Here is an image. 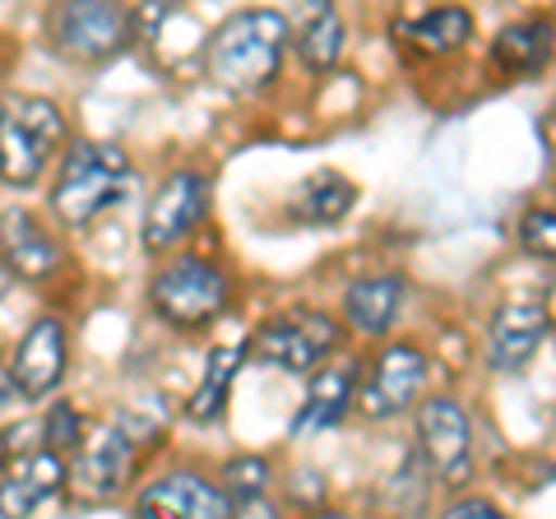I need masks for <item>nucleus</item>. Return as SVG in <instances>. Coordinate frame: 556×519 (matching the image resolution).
<instances>
[{
	"label": "nucleus",
	"mask_w": 556,
	"mask_h": 519,
	"mask_svg": "<svg viewBox=\"0 0 556 519\" xmlns=\"http://www.w3.org/2000/svg\"><path fill=\"white\" fill-rule=\"evenodd\" d=\"M468 38H473V14L464 5H437L422 20L404 24V42L417 56H445V51H459Z\"/></svg>",
	"instance_id": "nucleus-22"
},
{
	"label": "nucleus",
	"mask_w": 556,
	"mask_h": 519,
	"mask_svg": "<svg viewBox=\"0 0 556 519\" xmlns=\"http://www.w3.org/2000/svg\"><path fill=\"white\" fill-rule=\"evenodd\" d=\"M241 362H247V343H218L214 353L204 362V376L195 394L186 400V418L190 422H218L228 413V400H232V380L241 376Z\"/></svg>",
	"instance_id": "nucleus-21"
},
{
	"label": "nucleus",
	"mask_w": 556,
	"mask_h": 519,
	"mask_svg": "<svg viewBox=\"0 0 556 519\" xmlns=\"http://www.w3.org/2000/svg\"><path fill=\"white\" fill-rule=\"evenodd\" d=\"M177 10H181V0H139L130 10V42H153Z\"/></svg>",
	"instance_id": "nucleus-26"
},
{
	"label": "nucleus",
	"mask_w": 556,
	"mask_h": 519,
	"mask_svg": "<svg viewBox=\"0 0 556 519\" xmlns=\"http://www.w3.org/2000/svg\"><path fill=\"white\" fill-rule=\"evenodd\" d=\"M70 492V464L61 450H28L0 469V515H42Z\"/></svg>",
	"instance_id": "nucleus-11"
},
{
	"label": "nucleus",
	"mask_w": 556,
	"mask_h": 519,
	"mask_svg": "<svg viewBox=\"0 0 556 519\" xmlns=\"http://www.w3.org/2000/svg\"><path fill=\"white\" fill-rule=\"evenodd\" d=\"M450 519H501V506L496 501H486V496H459V501H450L445 506Z\"/></svg>",
	"instance_id": "nucleus-27"
},
{
	"label": "nucleus",
	"mask_w": 556,
	"mask_h": 519,
	"mask_svg": "<svg viewBox=\"0 0 556 519\" xmlns=\"http://www.w3.org/2000/svg\"><path fill=\"white\" fill-rule=\"evenodd\" d=\"M404 298H408V283L399 279V274H371V279L348 283L343 316H348V325H353L357 334L380 339V334H390V325L399 320Z\"/></svg>",
	"instance_id": "nucleus-17"
},
{
	"label": "nucleus",
	"mask_w": 556,
	"mask_h": 519,
	"mask_svg": "<svg viewBox=\"0 0 556 519\" xmlns=\"http://www.w3.org/2000/svg\"><path fill=\"white\" fill-rule=\"evenodd\" d=\"M65 135V112L51 98H14L0 107V181L14 190L38 186Z\"/></svg>",
	"instance_id": "nucleus-4"
},
{
	"label": "nucleus",
	"mask_w": 556,
	"mask_h": 519,
	"mask_svg": "<svg viewBox=\"0 0 556 519\" xmlns=\"http://www.w3.org/2000/svg\"><path fill=\"white\" fill-rule=\"evenodd\" d=\"M130 186V159L112 140H79L65 149L61 172L51 181L47 210L61 228H89Z\"/></svg>",
	"instance_id": "nucleus-2"
},
{
	"label": "nucleus",
	"mask_w": 556,
	"mask_h": 519,
	"mask_svg": "<svg viewBox=\"0 0 556 519\" xmlns=\"http://www.w3.org/2000/svg\"><path fill=\"white\" fill-rule=\"evenodd\" d=\"M0 255H5V265L14 279H28V283H47L56 279L61 269V241L47 232V223L28 210H5L0 214Z\"/></svg>",
	"instance_id": "nucleus-14"
},
{
	"label": "nucleus",
	"mask_w": 556,
	"mask_h": 519,
	"mask_svg": "<svg viewBox=\"0 0 556 519\" xmlns=\"http://www.w3.org/2000/svg\"><path fill=\"white\" fill-rule=\"evenodd\" d=\"M519 246L525 255L556 265V210H529L519 218Z\"/></svg>",
	"instance_id": "nucleus-25"
},
{
	"label": "nucleus",
	"mask_w": 556,
	"mask_h": 519,
	"mask_svg": "<svg viewBox=\"0 0 556 519\" xmlns=\"http://www.w3.org/2000/svg\"><path fill=\"white\" fill-rule=\"evenodd\" d=\"M10 279H14V274H10V265H5V255H0V298L10 292Z\"/></svg>",
	"instance_id": "nucleus-29"
},
{
	"label": "nucleus",
	"mask_w": 556,
	"mask_h": 519,
	"mask_svg": "<svg viewBox=\"0 0 556 519\" xmlns=\"http://www.w3.org/2000/svg\"><path fill=\"white\" fill-rule=\"evenodd\" d=\"M149 302L172 330H204V325H214L223 311H228L232 279L214 265V260L181 255V260H172L167 269L153 274Z\"/></svg>",
	"instance_id": "nucleus-6"
},
{
	"label": "nucleus",
	"mask_w": 556,
	"mask_h": 519,
	"mask_svg": "<svg viewBox=\"0 0 556 519\" xmlns=\"http://www.w3.org/2000/svg\"><path fill=\"white\" fill-rule=\"evenodd\" d=\"M417 450H422V464L441 488H468V478H473V422L455 400L437 394L417 408Z\"/></svg>",
	"instance_id": "nucleus-8"
},
{
	"label": "nucleus",
	"mask_w": 556,
	"mask_h": 519,
	"mask_svg": "<svg viewBox=\"0 0 556 519\" xmlns=\"http://www.w3.org/2000/svg\"><path fill=\"white\" fill-rule=\"evenodd\" d=\"M47 38L70 65H102L130 47V10L126 0H56Z\"/></svg>",
	"instance_id": "nucleus-5"
},
{
	"label": "nucleus",
	"mask_w": 556,
	"mask_h": 519,
	"mask_svg": "<svg viewBox=\"0 0 556 519\" xmlns=\"http://www.w3.org/2000/svg\"><path fill=\"white\" fill-rule=\"evenodd\" d=\"M353 204H357V186L343 172H316V177H306L292 190L288 214L306 223V228H334V223L353 214Z\"/></svg>",
	"instance_id": "nucleus-20"
},
{
	"label": "nucleus",
	"mask_w": 556,
	"mask_h": 519,
	"mask_svg": "<svg viewBox=\"0 0 556 519\" xmlns=\"http://www.w3.org/2000/svg\"><path fill=\"white\" fill-rule=\"evenodd\" d=\"M159 418H144L139 408L116 413L108 427H98L93 436H84L75 459H70V492L79 501H112L130 488L139 469V450L149 436H159Z\"/></svg>",
	"instance_id": "nucleus-3"
},
{
	"label": "nucleus",
	"mask_w": 556,
	"mask_h": 519,
	"mask_svg": "<svg viewBox=\"0 0 556 519\" xmlns=\"http://www.w3.org/2000/svg\"><path fill=\"white\" fill-rule=\"evenodd\" d=\"M65 367H70V334L56 316H42L28 325V334L14 343V357H10V376L20 385L24 400H47L56 394V385L65 380Z\"/></svg>",
	"instance_id": "nucleus-12"
},
{
	"label": "nucleus",
	"mask_w": 556,
	"mask_h": 519,
	"mask_svg": "<svg viewBox=\"0 0 556 519\" xmlns=\"http://www.w3.org/2000/svg\"><path fill=\"white\" fill-rule=\"evenodd\" d=\"M0 469H5V464H0Z\"/></svg>",
	"instance_id": "nucleus-30"
},
{
	"label": "nucleus",
	"mask_w": 556,
	"mask_h": 519,
	"mask_svg": "<svg viewBox=\"0 0 556 519\" xmlns=\"http://www.w3.org/2000/svg\"><path fill=\"white\" fill-rule=\"evenodd\" d=\"M208 210V177L195 167H181L153 190L149 210H144V251L163 255L172 251L181 237L200 228V218Z\"/></svg>",
	"instance_id": "nucleus-10"
},
{
	"label": "nucleus",
	"mask_w": 556,
	"mask_h": 519,
	"mask_svg": "<svg viewBox=\"0 0 556 519\" xmlns=\"http://www.w3.org/2000/svg\"><path fill=\"white\" fill-rule=\"evenodd\" d=\"M339 343H343V330L334 316L311 306H292L283 316L260 325L247 353H255L265 367H278L288 376H311L339 353Z\"/></svg>",
	"instance_id": "nucleus-7"
},
{
	"label": "nucleus",
	"mask_w": 556,
	"mask_h": 519,
	"mask_svg": "<svg viewBox=\"0 0 556 519\" xmlns=\"http://www.w3.org/2000/svg\"><path fill=\"white\" fill-rule=\"evenodd\" d=\"M288 42H292L288 14H278L269 5L237 10L232 20H223L214 28V38H208V51H204L208 75L232 93H255L278 79Z\"/></svg>",
	"instance_id": "nucleus-1"
},
{
	"label": "nucleus",
	"mask_w": 556,
	"mask_h": 519,
	"mask_svg": "<svg viewBox=\"0 0 556 519\" xmlns=\"http://www.w3.org/2000/svg\"><path fill=\"white\" fill-rule=\"evenodd\" d=\"M89 436V422H84V413L75 404H51L47 413V422H42V441L47 450H79V441Z\"/></svg>",
	"instance_id": "nucleus-24"
},
{
	"label": "nucleus",
	"mask_w": 556,
	"mask_h": 519,
	"mask_svg": "<svg viewBox=\"0 0 556 519\" xmlns=\"http://www.w3.org/2000/svg\"><path fill=\"white\" fill-rule=\"evenodd\" d=\"M20 400H24L20 385H14V376H10L5 362H0V418H5V413H10L14 404H20Z\"/></svg>",
	"instance_id": "nucleus-28"
},
{
	"label": "nucleus",
	"mask_w": 556,
	"mask_h": 519,
	"mask_svg": "<svg viewBox=\"0 0 556 519\" xmlns=\"http://www.w3.org/2000/svg\"><path fill=\"white\" fill-rule=\"evenodd\" d=\"M269 478H274L269 459L241 455V459H228V464H223V482H218V488L228 492V496H232V506L241 510V506H255V501L269 492Z\"/></svg>",
	"instance_id": "nucleus-23"
},
{
	"label": "nucleus",
	"mask_w": 556,
	"mask_h": 519,
	"mask_svg": "<svg viewBox=\"0 0 556 519\" xmlns=\"http://www.w3.org/2000/svg\"><path fill=\"white\" fill-rule=\"evenodd\" d=\"M427 376H431V362L417 343H390V349L371 362L367 380H357V404L371 422H390L422 400Z\"/></svg>",
	"instance_id": "nucleus-9"
},
{
	"label": "nucleus",
	"mask_w": 556,
	"mask_h": 519,
	"mask_svg": "<svg viewBox=\"0 0 556 519\" xmlns=\"http://www.w3.org/2000/svg\"><path fill=\"white\" fill-rule=\"evenodd\" d=\"M353 404H357V367H316V385L306 390V404L292 418V436L306 441L316 431L339 427Z\"/></svg>",
	"instance_id": "nucleus-18"
},
{
	"label": "nucleus",
	"mask_w": 556,
	"mask_h": 519,
	"mask_svg": "<svg viewBox=\"0 0 556 519\" xmlns=\"http://www.w3.org/2000/svg\"><path fill=\"white\" fill-rule=\"evenodd\" d=\"M292 47L311 75L334 71L343 56V14L334 0H298V14H292Z\"/></svg>",
	"instance_id": "nucleus-16"
},
{
	"label": "nucleus",
	"mask_w": 556,
	"mask_h": 519,
	"mask_svg": "<svg viewBox=\"0 0 556 519\" xmlns=\"http://www.w3.org/2000/svg\"><path fill=\"white\" fill-rule=\"evenodd\" d=\"M552 330L543 302H506L486 325V367L492 371H519L529 367V357L543 349Z\"/></svg>",
	"instance_id": "nucleus-15"
},
{
	"label": "nucleus",
	"mask_w": 556,
	"mask_h": 519,
	"mask_svg": "<svg viewBox=\"0 0 556 519\" xmlns=\"http://www.w3.org/2000/svg\"><path fill=\"white\" fill-rule=\"evenodd\" d=\"M552 51H556V24L552 20H519V24H506L496 33L492 61H496V71L529 79V75L547 71Z\"/></svg>",
	"instance_id": "nucleus-19"
},
{
	"label": "nucleus",
	"mask_w": 556,
	"mask_h": 519,
	"mask_svg": "<svg viewBox=\"0 0 556 519\" xmlns=\"http://www.w3.org/2000/svg\"><path fill=\"white\" fill-rule=\"evenodd\" d=\"M237 506L232 496L218 488V482H204L200 473H167L153 488H144L135 496V515L139 519H228Z\"/></svg>",
	"instance_id": "nucleus-13"
}]
</instances>
